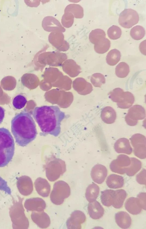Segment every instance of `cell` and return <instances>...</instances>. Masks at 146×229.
<instances>
[{"label":"cell","instance_id":"obj_41","mask_svg":"<svg viewBox=\"0 0 146 229\" xmlns=\"http://www.w3.org/2000/svg\"><path fill=\"white\" fill-rule=\"evenodd\" d=\"M139 48L140 52L145 55V40L143 41L140 44Z\"/></svg>","mask_w":146,"mask_h":229},{"label":"cell","instance_id":"obj_39","mask_svg":"<svg viewBox=\"0 0 146 229\" xmlns=\"http://www.w3.org/2000/svg\"><path fill=\"white\" fill-rule=\"evenodd\" d=\"M136 180L137 182L141 185L146 184V170L143 169L136 176Z\"/></svg>","mask_w":146,"mask_h":229},{"label":"cell","instance_id":"obj_10","mask_svg":"<svg viewBox=\"0 0 146 229\" xmlns=\"http://www.w3.org/2000/svg\"><path fill=\"white\" fill-rule=\"evenodd\" d=\"M86 216L84 214L79 210H75L71 214L66 222L67 228L80 229L81 224L85 222Z\"/></svg>","mask_w":146,"mask_h":229},{"label":"cell","instance_id":"obj_11","mask_svg":"<svg viewBox=\"0 0 146 229\" xmlns=\"http://www.w3.org/2000/svg\"><path fill=\"white\" fill-rule=\"evenodd\" d=\"M42 26L43 29L48 32L59 31L62 32L65 31V29L60 22L52 16L44 17L42 20Z\"/></svg>","mask_w":146,"mask_h":229},{"label":"cell","instance_id":"obj_17","mask_svg":"<svg viewBox=\"0 0 146 229\" xmlns=\"http://www.w3.org/2000/svg\"><path fill=\"white\" fill-rule=\"evenodd\" d=\"M114 148L115 151L118 153L130 155L133 152V149L129 140L124 138L117 140L114 144Z\"/></svg>","mask_w":146,"mask_h":229},{"label":"cell","instance_id":"obj_5","mask_svg":"<svg viewBox=\"0 0 146 229\" xmlns=\"http://www.w3.org/2000/svg\"><path fill=\"white\" fill-rule=\"evenodd\" d=\"M131 144L133 147V152L135 155L141 159L146 158V138L143 135L135 134L130 138Z\"/></svg>","mask_w":146,"mask_h":229},{"label":"cell","instance_id":"obj_38","mask_svg":"<svg viewBox=\"0 0 146 229\" xmlns=\"http://www.w3.org/2000/svg\"><path fill=\"white\" fill-rule=\"evenodd\" d=\"M3 191L9 195L11 194V189L7 182L0 176V191Z\"/></svg>","mask_w":146,"mask_h":229},{"label":"cell","instance_id":"obj_9","mask_svg":"<svg viewBox=\"0 0 146 229\" xmlns=\"http://www.w3.org/2000/svg\"><path fill=\"white\" fill-rule=\"evenodd\" d=\"M48 40L53 46L60 51H66L69 48V45L64 40V35L61 32H51L48 36Z\"/></svg>","mask_w":146,"mask_h":229},{"label":"cell","instance_id":"obj_12","mask_svg":"<svg viewBox=\"0 0 146 229\" xmlns=\"http://www.w3.org/2000/svg\"><path fill=\"white\" fill-rule=\"evenodd\" d=\"M108 174L106 167L101 164H96L92 168L90 175L94 181L101 184L105 181Z\"/></svg>","mask_w":146,"mask_h":229},{"label":"cell","instance_id":"obj_27","mask_svg":"<svg viewBox=\"0 0 146 229\" xmlns=\"http://www.w3.org/2000/svg\"><path fill=\"white\" fill-rule=\"evenodd\" d=\"M121 55L120 52L116 49L111 50L108 53L106 58L107 63L110 66H114L119 61Z\"/></svg>","mask_w":146,"mask_h":229},{"label":"cell","instance_id":"obj_1","mask_svg":"<svg viewBox=\"0 0 146 229\" xmlns=\"http://www.w3.org/2000/svg\"><path fill=\"white\" fill-rule=\"evenodd\" d=\"M33 116L39 127L40 136L48 134L57 137L61 131V122L66 117L65 113L56 105H44L35 107Z\"/></svg>","mask_w":146,"mask_h":229},{"label":"cell","instance_id":"obj_25","mask_svg":"<svg viewBox=\"0 0 146 229\" xmlns=\"http://www.w3.org/2000/svg\"><path fill=\"white\" fill-rule=\"evenodd\" d=\"M130 158L131 164L127 169L125 173L128 176H132L141 169L142 167V164L140 160L135 158Z\"/></svg>","mask_w":146,"mask_h":229},{"label":"cell","instance_id":"obj_13","mask_svg":"<svg viewBox=\"0 0 146 229\" xmlns=\"http://www.w3.org/2000/svg\"><path fill=\"white\" fill-rule=\"evenodd\" d=\"M33 221L39 227L42 228H48L50 223V220L48 215L43 211L33 212L31 215Z\"/></svg>","mask_w":146,"mask_h":229},{"label":"cell","instance_id":"obj_4","mask_svg":"<svg viewBox=\"0 0 146 229\" xmlns=\"http://www.w3.org/2000/svg\"><path fill=\"white\" fill-rule=\"evenodd\" d=\"M70 194V189L68 184L64 181H58L55 182L53 185L50 198L53 203L60 205Z\"/></svg>","mask_w":146,"mask_h":229},{"label":"cell","instance_id":"obj_7","mask_svg":"<svg viewBox=\"0 0 146 229\" xmlns=\"http://www.w3.org/2000/svg\"><path fill=\"white\" fill-rule=\"evenodd\" d=\"M145 116L144 108L141 105H135L129 109L125 119L128 125L133 126L137 124L138 120L144 119Z\"/></svg>","mask_w":146,"mask_h":229},{"label":"cell","instance_id":"obj_23","mask_svg":"<svg viewBox=\"0 0 146 229\" xmlns=\"http://www.w3.org/2000/svg\"><path fill=\"white\" fill-rule=\"evenodd\" d=\"M127 195L126 191L122 189L115 190V194L112 205L114 208H121Z\"/></svg>","mask_w":146,"mask_h":229},{"label":"cell","instance_id":"obj_18","mask_svg":"<svg viewBox=\"0 0 146 229\" xmlns=\"http://www.w3.org/2000/svg\"><path fill=\"white\" fill-rule=\"evenodd\" d=\"M115 219L117 225L122 228H127L131 224L130 216L127 212L125 211H120L116 213Z\"/></svg>","mask_w":146,"mask_h":229},{"label":"cell","instance_id":"obj_36","mask_svg":"<svg viewBox=\"0 0 146 229\" xmlns=\"http://www.w3.org/2000/svg\"><path fill=\"white\" fill-rule=\"evenodd\" d=\"M109 38L111 40H115L119 38L121 34V30L118 26L113 25L108 30L107 32Z\"/></svg>","mask_w":146,"mask_h":229},{"label":"cell","instance_id":"obj_32","mask_svg":"<svg viewBox=\"0 0 146 229\" xmlns=\"http://www.w3.org/2000/svg\"><path fill=\"white\" fill-rule=\"evenodd\" d=\"M145 34V28L142 26H136L132 28L130 31V35L131 38L136 40H139L142 39Z\"/></svg>","mask_w":146,"mask_h":229},{"label":"cell","instance_id":"obj_15","mask_svg":"<svg viewBox=\"0 0 146 229\" xmlns=\"http://www.w3.org/2000/svg\"><path fill=\"white\" fill-rule=\"evenodd\" d=\"M124 206L126 210L132 215L139 214L142 209V205L137 197L128 198L125 203Z\"/></svg>","mask_w":146,"mask_h":229},{"label":"cell","instance_id":"obj_42","mask_svg":"<svg viewBox=\"0 0 146 229\" xmlns=\"http://www.w3.org/2000/svg\"><path fill=\"white\" fill-rule=\"evenodd\" d=\"M5 110L2 107L0 106V124L3 121L5 117Z\"/></svg>","mask_w":146,"mask_h":229},{"label":"cell","instance_id":"obj_21","mask_svg":"<svg viewBox=\"0 0 146 229\" xmlns=\"http://www.w3.org/2000/svg\"><path fill=\"white\" fill-rule=\"evenodd\" d=\"M27 202V208L31 210L37 212L43 211L46 206L44 201L41 198L30 199Z\"/></svg>","mask_w":146,"mask_h":229},{"label":"cell","instance_id":"obj_8","mask_svg":"<svg viewBox=\"0 0 146 229\" xmlns=\"http://www.w3.org/2000/svg\"><path fill=\"white\" fill-rule=\"evenodd\" d=\"M131 164L130 158L127 155L121 154L111 162L110 167L112 172L123 175L125 173L127 169Z\"/></svg>","mask_w":146,"mask_h":229},{"label":"cell","instance_id":"obj_14","mask_svg":"<svg viewBox=\"0 0 146 229\" xmlns=\"http://www.w3.org/2000/svg\"><path fill=\"white\" fill-rule=\"evenodd\" d=\"M35 186L37 193L43 197L48 196L50 191V185L45 179L39 177L35 182Z\"/></svg>","mask_w":146,"mask_h":229},{"label":"cell","instance_id":"obj_40","mask_svg":"<svg viewBox=\"0 0 146 229\" xmlns=\"http://www.w3.org/2000/svg\"><path fill=\"white\" fill-rule=\"evenodd\" d=\"M142 205V209L146 210V193H141L137 196Z\"/></svg>","mask_w":146,"mask_h":229},{"label":"cell","instance_id":"obj_19","mask_svg":"<svg viewBox=\"0 0 146 229\" xmlns=\"http://www.w3.org/2000/svg\"><path fill=\"white\" fill-rule=\"evenodd\" d=\"M106 183L110 188L116 189L122 187L124 184V180L121 176L111 174L107 178Z\"/></svg>","mask_w":146,"mask_h":229},{"label":"cell","instance_id":"obj_16","mask_svg":"<svg viewBox=\"0 0 146 229\" xmlns=\"http://www.w3.org/2000/svg\"><path fill=\"white\" fill-rule=\"evenodd\" d=\"M88 210L90 217L95 220L100 218L104 213L103 208L96 200L89 202L88 206Z\"/></svg>","mask_w":146,"mask_h":229},{"label":"cell","instance_id":"obj_31","mask_svg":"<svg viewBox=\"0 0 146 229\" xmlns=\"http://www.w3.org/2000/svg\"><path fill=\"white\" fill-rule=\"evenodd\" d=\"M129 67L128 65L124 62L119 63L115 68V73L119 78H124L128 75L129 72Z\"/></svg>","mask_w":146,"mask_h":229},{"label":"cell","instance_id":"obj_24","mask_svg":"<svg viewBox=\"0 0 146 229\" xmlns=\"http://www.w3.org/2000/svg\"><path fill=\"white\" fill-rule=\"evenodd\" d=\"M115 194V191L108 189L101 192V201L104 206L110 207L112 205Z\"/></svg>","mask_w":146,"mask_h":229},{"label":"cell","instance_id":"obj_3","mask_svg":"<svg viewBox=\"0 0 146 229\" xmlns=\"http://www.w3.org/2000/svg\"><path fill=\"white\" fill-rule=\"evenodd\" d=\"M14 140L9 131L0 128V167L7 166L12 160L14 154Z\"/></svg>","mask_w":146,"mask_h":229},{"label":"cell","instance_id":"obj_30","mask_svg":"<svg viewBox=\"0 0 146 229\" xmlns=\"http://www.w3.org/2000/svg\"><path fill=\"white\" fill-rule=\"evenodd\" d=\"M106 37V34L104 31L100 29H96L92 30L90 32L89 39L91 43L95 44Z\"/></svg>","mask_w":146,"mask_h":229},{"label":"cell","instance_id":"obj_28","mask_svg":"<svg viewBox=\"0 0 146 229\" xmlns=\"http://www.w3.org/2000/svg\"><path fill=\"white\" fill-rule=\"evenodd\" d=\"M110 46V42L107 38H105L100 40L94 44L95 51L99 54H102L107 52Z\"/></svg>","mask_w":146,"mask_h":229},{"label":"cell","instance_id":"obj_6","mask_svg":"<svg viewBox=\"0 0 146 229\" xmlns=\"http://www.w3.org/2000/svg\"><path fill=\"white\" fill-rule=\"evenodd\" d=\"M139 20V15L136 11L131 9H126L120 14L118 23L122 27L129 28L137 24Z\"/></svg>","mask_w":146,"mask_h":229},{"label":"cell","instance_id":"obj_20","mask_svg":"<svg viewBox=\"0 0 146 229\" xmlns=\"http://www.w3.org/2000/svg\"><path fill=\"white\" fill-rule=\"evenodd\" d=\"M101 117L104 123L107 124H112L115 120L116 117V112L111 107L106 106L102 110Z\"/></svg>","mask_w":146,"mask_h":229},{"label":"cell","instance_id":"obj_34","mask_svg":"<svg viewBox=\"0 0 146 229\" xmlns=\"http://www.w3.org/2000/svg\"><path fill=\"white\" fill-rule=\"evenodd\" d=\"M91 82L95 87H100L106 83V79L104 75L100 73L93 74L91 78Z\"/></svg>","mask_w":146,"mask_h":229},{"label":"cell","instance_id":"obj_22","mask_svg":"<svg viewBox=\"0 0 146 229\" xmlns=\"http://www.w3.org/2000/svg\"><path fill=\"white\" fill-rule=\"evenodd\" d=\"M100 188L96 184L92 182L87 188L85 192V197L89 202H92L96 199L99 193Z\"/></svg>","mask_w":146,"mask_h":229},{"label":"cell","instance_id":"obj_26","mask_svg":"<svg viewBox=\"0 0 146 229\" xmlns=\"http://www.w3.org/2000/svg\"><path fill=\"white\" fill-rule=\"evenodd\" d=\"M134 101L135 98L133 95L130 92L125 91L124 92L122 101L117 104L118 107L120 108L128 109L131 106Z\"/></svg>","mask_w":146,"mask_h":229},{"label":"cell","instance_id":"obj_33","mask_svg":"<svg viewBox=\"0 0 146 229\" xmlns=\"http://www.w3.org/2000/svg\"><path fill=\"white\" fill-rule=\"evenodd\" d=\"M124 91L119 88H115L109 93V98L114 102L117 103H120L123 98Z\"/></svg>","mask_w":146,"mask_h":229},{"label":"cell","instance_id":"obj_35","mask_svg":"<svg viewBox=\"0 0 146 229\" xmlns=\"http://www.w3.org/2000/svg\"><path fill=\"white\" fill-rule=\"evenodd\" d=\"M27 100L24 95L19 94L15 96L13 100V105L16 109H21L23 108L26 105Z\"/></svg>","mask_w":146,"mask_h":229},{"label":"cell","instance_id":"obj_37","mask_svg":"<svg viewBox=\"0 0 146 229\" xmlns=\"http://www.w3.org/2000/svg\"><path fill=\"white\" fill-rule=\"evenodd\" d=\"M74 17L71 13L64 12L63 15L61 23L64 27L66 28H69L71 27L74 22Z\"/></svg>","mask_w":146,"mask_h":229},{"label":"cell","instance_id":"obj_29","mask_svg":"<svg viewBox=\"0 0 146 229\" xmlns=\"http://www.w3.org/2000/svg\"><path fill=\"white\" fill-rule=\"evenodd\" d=\"M64 12L71 13L74 17L77 18H81L84 16L83 8L79 4H71L68 5L65 8Z\"/></svg>","mask_w":146,"mask_h":229},{"label":"cell","instance_id":"obj_2","mask_svg":"<svg viewBox=\"0 0 146 229\" xmlns=\"http://www.w3.org/2000/svg\"><path fill=\"white\" fill-rule=\"evenodd\" d=\"M11 130L16 143L22 147L34 140L37 134L35 122L31 114L26 110L17 113L12 119Z\"/></svg>","mask_w":146,"mask_h":229}]
</instances>
